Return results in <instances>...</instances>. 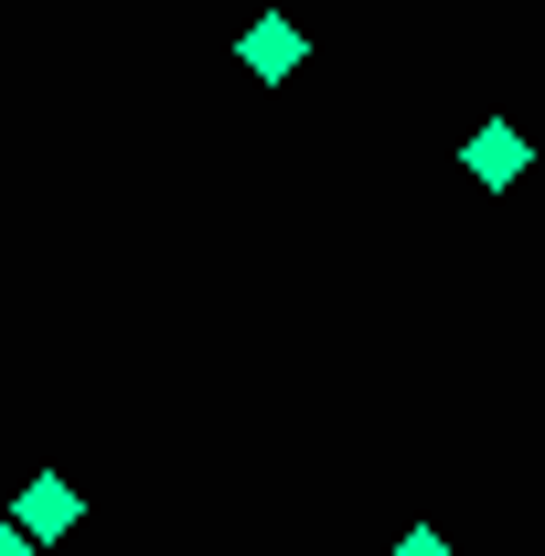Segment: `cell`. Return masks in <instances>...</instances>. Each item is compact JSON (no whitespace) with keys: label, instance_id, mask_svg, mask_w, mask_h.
Instances as JSON below:
<instances>
[{"label":"cell","instance_id":"6da1fadb","mask_svg":"<svg viewBox=\"0 0 545 556\" xmlns=\"http://www.w3.org/2000/svg\"><path fill=\"white\" fill-rule=\"evenodd\" d=\"M65 525H86V503H75L65 482H33V492H22V535H33V546L65 535Z\"/></svg>","mask_w":545,"mask_h":556},{"label":"cell","instance_id":"7a4b0ae2","mask_svg":"<svg viewBox=\"0 0 545 556\" xmlns=\"http://www.w3.org/2000/svg\"><path fill=\"white\" fill-rule=\"evenodd\" d=\"M460 161H471V182H514V172H524V139L492 118V129H471V150H460Z\"/></svg>","mask_w":545,"mask_h":556},{"label":"cell","instance_id":"3957f363","mask_svg":"<svg viewBox=\"0 0 545 556\" xmlns=\"http://www.w3.org/2000/svg\"><path fill=\"white\" fill-rule=\"evenodd\" d=\"M246 65H257V75L278 86V75L300 65V33H289V22H257V33H246Z\"/></svg>","mask_w":545,"mask_h":556},{"label":"cell","instance_id":"277c9868","mask_svg":"<svg viewBox=\"0 0 545 556\" xmlns=\"http://www.w3.org/2000/svg\"><path fill=\"white\" fill-rule=\"evenodd\" d=\"M396 556H449V535H428V525H407V535H396Z\"/></svg>","mask_w":545,"mask_h":556},{"label":"cell","instance_id":"5b68a950","mask_svg":"<svg viewBox=\"0 0 545 556\" xmlns=\"http://www.w3.org/2000/svg\"><path fill=\"white\" fill-rule=\"evenodd\" d=\"M0 556H33V535H22V525H11V535H0Z\"/></svg>","mask_w":545,"mask_h":556}]
</instances>
